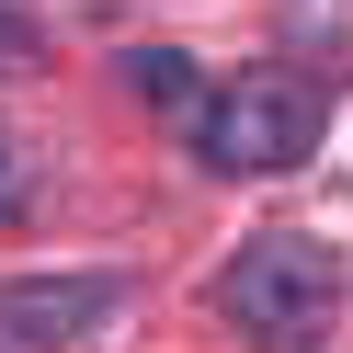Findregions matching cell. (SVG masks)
Wrapping results in <instances>:
<instances>
[{
  "label": "cell",
  "mask_w": 353,
  "mask_h": 353,
  "mask_svg": "<svg viewBox=\"0 0 353 353\" xmlns=\"http://www.w3.org/2000/svg\"><path fill=\"white\" fill-rule=\"evenodd\" d=\"M12 194H23V137L0 125V205H12Z\"/></svg>",
  "instance_id": "5b68a950"
},
{
  "label": "cell",
  "mask_w": 353,
  "mask_h": 353,
  "mask_svg": "<svg viewBox=\"0 0 353 353\" xmlns=\"http://www.w3.org/2000/svg\"><path fill=\"white\" fill-rule=\"evenodd\" d=\"M330 296H342V274H330L319 239H239V262L216 274V307H228L251 342H307V330L330 319Z\"/></svg>",
  "instance_id": "7a4b0ae2"
},
{
  "label": "cell",
  "mask_w": 353,
  "mask_h": 353,
  "mask_svg": "<svg viewBox=\"0 0 353 353\" xmlns=\"http://www.w3.org/2000/svg\"><path fill=\"white\" fill-rule=\"evenodd\" d=\"M137 319L125 274H23L0 285V353H103Z\"/></svg>",
  "instance_id": "3957f363"
},
{
  "label": "cell",
  "mask_w": 353,
  "mask_h": 353,
  "mask_svg": "<svg viewBox=\"0 0 353 353\" xmlns=\"http://www.w3.org/2000/svg\"><path fill=\"white\" fill-rule=\"evenodd\" d=\"M34 46V23H23V0H0V57H23Z\"/></svg>",
  "instance_id": "8992f818"
},
{
  "label": "cell",
  "mask_w": 353,
  "mask_h": 353,
  "mask_svg": "<svg viewBox=\"0 0 353 353\" xmlns=\"http://www.w3.org/2000/svg\"><path fill=\"white\" fill-rule=\"evenodd\" d=\"M319 148V92L285 69H239L228 92L194 103V160L228 171V183H262V171H296Z\"/></svg>",
  "instance_id": "6da1fadb"
},
{
  "label": "cell",
  "mask_w": 353,
  "mask_h": 353,
  "mask_svg": "<svg viewBox=\"0 0 353 353\" xmlns=\"http://www.w3.org/2000/svg\"><path fill=\"white\" fill-rule=\"evenodd\" d=\"M125 92L160 103V114H183V103H194V57L183 46H137V57H125Z\"/></svg>",
  "instance_id": "277c9868"
}]
</instances>
